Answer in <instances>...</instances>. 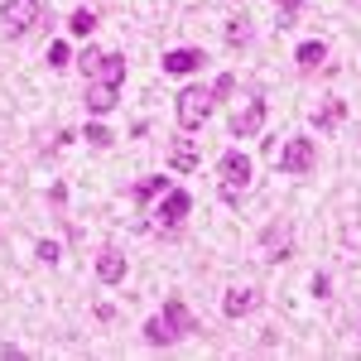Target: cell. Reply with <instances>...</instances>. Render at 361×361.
<instances>
[{"label": "cell", "instance_id": "1", "mask_svg": "<svg viewBox=\"0 0 361 361\" xmlns=\"http://www.w3.org/2000/svg\"><path fill=\"white\" fill-rule=\"evenodd\" d=\"M250 159L241 154V149H226L222 159H217V178H222V197L226 202H241V193L250 188Z\"/></svg>", "mask_w": 361, "mask_h": 361}, {"label": "cell", "instance_id": "2", "mask_svg": "<svg viewBox=\"0 0 361 361\" xmlns=\"http://www.w3.org/2000/svg\"><path fill=\"white\" fill-rule=\"evenodd\" d=\"M188 212H193V197L183 193V188H169V193L159 197V207H154V231H159V236H173L178 226L188 222Z\"/></svg>", "mask_w": 361, "mask_h": 361}, {"label": "cell", "instance_id": "3", "mask_svg": "<svg viewBox=\"0 0 361 361\" xmlns=\"http://www.w3.org/2000/svg\"><path fill=\"white\" fill-rule=\"evenodd\" d=\"M44 20V5L39 0H0V29L15 39V34H29V29Z\"/></svg>", "mask_w": 361, "mask_h": 361}, {"label": "cell", "instance_id": "4", "mask_svg": "<svg viewBox=\"0 0 361 361\" xmlns=\"http://www.w3.org/2000/svg\"><path fill=\"white\" fill-rule=\"evenodd\" d=\"M212 116V92L207 87H183L178 92V126L183 130H202Z\"/></svg>", "mask_w": 361, "mask_h": 361}, {"label": "cell", "instance_id": "5", "mask_svg": "<svg viewBox=\"0 0 361 361\" xmlns=\"http://www.w3.org/2000/svg\"><path fill=\"white\" fill-rule=\"evenodd\" d=\"M313 164H318V145L308 135L284 140V154H279V169H284V173H308Z\"/></svg>", "mask_w": 361, "mask_h": 361}, {"label": "cell", "instance_id": "6", "mask_svg": "<svg viewBox=\"0 0 361 361\" xmlns=\"http://www.w3.org/2000/svg\"><path fill=\"white\" fill-rule=\"evenodd\" d=\"M164 323H169V333H173V342L188 337V333H197V318H193V308L183 304V299H169L164 304Z\"/></svg>", "mask_w": 361, "mask_h": 361}, {"label": "cell", "instance_id": "7", "mask_svg": "<svg viewBox=\"0 0 361 361\" xmlns=\"http://www.w3.org/2000/svg\"><path fill=\"white\" fill-rule=\"evenodd\" d=\"M260 126H265V102L255 97V102H246V111H236V116H231V140L255 135Z\"/></svg>", "mask_w": 361, "mask_h": 361}, {"label": "cell", "instance_id": "8", "mask_svg": "<svg viewBox=\"0 0 361 361\" xmlns=\"http://www.w3.org/2000/svg\"><path fill=\"white\" fill-rule=\"evenodd\" d=\"M207 58H202V49H169L164 54V73L169 78H188L193 68H202Z\"/></svg>", "mask_w": 361, "mask_h": 361}, {"label": "cell", "instance_id": "9", "mask_svg": "<svg viewBox=\"0 0 361 361\" xmlns=\"http://www.w3.org/2000/svg\"><path fill=\"white\" fill-rule=\"evenodd\" d=\"M87 82H111V87H121L126 82V58L121 54H102V63L92 68V78Z\"/></svg>", "mask_w": 361, "mask_h": 361}, {"label": "cell", "instance_id": "10", "mask_svg": "<svg viewBox=\"0 0 361 361\" xmlns=\"http://www.w3.org/2000/svg\"><path fill=\"white\" fill-rule=\"evenodd\" d=\"M116 92H121V87H111V82H87V111L92 116L116 111Z\"/></svg>", "mask_w": 361, "mask_h": 361}, {"label": "cell", "instance_id": "11", "mask_svg": "<svg viewBox=\"0 0 361 361\" xmlns=\"http://www.w3.org/2000/svg\"><path fill=\"white\" fill-rule=\"evenodd\" d=\"M97 279H102V284H121V279H126V255H121V250H102V255H97Z\"/></svg>", "mask_w": 361, "mask_h": 361}, {"label": "cell", "instance_id": "12", "mask_svg": "<svg viewBox=\"0 0 361 361\" xmlns=\"http://www.w3.org/2000/svg\"><path fill=\"white\" fill-rule=\"evenodd\" d=\"M294 63H299V73H318V68L328 63V49H323V39H308V44H299Z\"/></svg>", "mask_w": 361, "mask_h": 361}, {"label": "cell", "instance_id": "13", "mask_svg": "<svg viewBox=\"0 0 361 361\" xmlns=\"http://www.w3.org/2000/svg\"><path fill=\"white\" fill-rule=\"evenodd\" d=\"M255 304H260V294H255V289H231V294L222 299V313H226V318H246Z\"/></svg>", "mask_w": 361, "mask_h": 361}, {"label": "cell", "instance_id": "14", "mask_svg": "<svg viewBox=\"0 0 361 361\" xmlns=\"http://www.w3.org/2000/svg\"><path fill=\"white\" fill-rule=\"evenodd\" d=\"M169 164L178 169V173H193V169H197V145H193V140H178V145L169 149Z\"/></svg>", "mask_w": 361, "mask_h": 361}, {"label": "cell", "instance_id": "15", "mask_svg": "<svg viewBox=\"0 0 361 361\" xmlns=\"http://www.w3.org/2000/svg\"><path fill=\"white\" fill-rule=\"evenodd\" d=\"M164 193H169V178H159V173H154V178H140L130 197H135V202H149V197H164Z\"/></svg>", "mask_w": 361, "mask_h": 361}, {"label": "cell", "instance_id": "16", "mask_svg": "<svg viewBox=\"0 0 361 361\" xmlns=\"http://www.w3.org/2000/svg\"><path fill=\"white\" fill-rule=\"evenodd\" d=\"M145 342H149V347H169V342H173V333H169V323H164V313L145 323Z\"/></svg>", "mask_w": 361, "mask_h": 361}, {"label": "cell", "instance_id": "17", "mask_svg": "<svg viewBox=\"0 0 361 361\" xmlns=\"http://www.w3.org/2000/svg\"><path fill=\"white\" fill-rule=\"evenodd\" d=\"M342 116H347V106H342V102H328V106H318V111H313V126H323V130H333V126L342 121Z\"/></svg>", "mask_w": 361, "mask_h": 361}, {"label": "cell", "instance_id": "18", "mask_svg": "<svg viewBox=\"0 0 361 361\" xmlns=\"http://www.w3.org/2000/svg\"><path fill=\"white\" fill-rule=\"evenodd\" d=\"M226 44H231V49L250 44V20H241V15H236V20H231V29H226Z\"/></svg>", "mask_w": 361, "mask_h": 361}, {"label": "cell", "instance_id": "19", "mask_svg": "<svg viewBox=\"0 0 361 361\" xmlns=\"http://www.w3.org/2000/svg\"><path fill=\"white\" fill-rule=\"evenodd\" d=\"M68 29H73V34H92V29H97V10H73Z\"/></svg>", "mask_w": 361, "mask_h": 361}, {"label": "cell", "instance_id": "20", "mask_svg": "<svg viewBox=\"0 0 361 361\" xmlns=\"http://www.w3.org/2000/svg\"><path fill=\"white\" fill-rule=\"evenodd\" d=\"M82 140H87V145H97V149H106V145H111V130H106V126H87V130H82Z\"/></svg>", "mask_w": 361, "mask_h": 361}, {"label": "cell", "instance_id": "21", "mask_svg": "<svg viewBox=\"0 0 361 361\" xmlns=\"http://www.w3.org/2000/svg\"><path fill=\"white\" fill-rule=\"evenodd\" d=\"M231 92H236V78H231V73H222V78L212 82V102H226Z\"/></svg>", "mask_w": 361, "mask_h": 361}, {"label": "cell", "instance_id": "22", "mask_svg": "<svg viewBox=\"0 0 361 361\" xmlns=\"http://www.w3.org/2000/svg\"><path fill=\"white\" fill-rule=\"evenodd\" d=\"M49 63H54V68H68V44H63V39L49 44Z\"/></svg>", "mask_w": 361, "mask_h": 361}, {"label": "cell", "instance_id": "23", "mask_svg": "<svg viewBox=\"0 0 361 361\" xmlns=\"http://www.w3.org/2000/svg\"><path fill=\"white\" fill-rule=\"evenodd\" d=\"M97 63H102V49H82V54H78V68H82L87 78H92V68H97Z\"/></svg>", "mask_w": 361, "mask_h": 361}, {"label": "cell", "instance_id": "24", "mask_svg": "<svg viewBox=\"0 0 361 361\" xmlns=\"http://www.w3.org/2000/svg\"><path fill=\"white\" fill-rule=\"evenodd\" d=\"M39 260H49V265H54V260H58V241H39Z\"/></svg>", "mask_w": 361, "mask_h": 361}, {"label": "cell", "instance_id": "25", "mask_svg": "<svg viewBox=\"0 0 361 361\" xmlns=\"http://www.w3.org/2000/svg\"><path fill=\"white\" fill-rule=\"evenodd\" d=\"M279 10H284V15H294V10H299V5H304V0H275Z\"/></svg>", "mask_w": 361, "mask_h": 361}, {"label": "cell", "instance_id": "26", "mask_svg": "<svg viewBox=\"0 0 361 361\" xmlns=\"http://www.w3.org/2000/svg\"><path fill=\"white\" fill-rule=\"evenodd\" d=\"M347 246H361V226H347Z\"/></svg>", "mask_w": 361, "mask_h": 361}, {"label": "cell", "instance_id": "27", "mask_svg": "<svg viewBox=\"0 0 361 361\" xmlns=\"http://www.w3.org/2000/svg\"><path fill=\"white\" fill-rule=\"evenodd\" d=\"M352 5H361V0H352Z\"/></svg>", "mask_w": 361, "mask_h": 361}]
</instances>
